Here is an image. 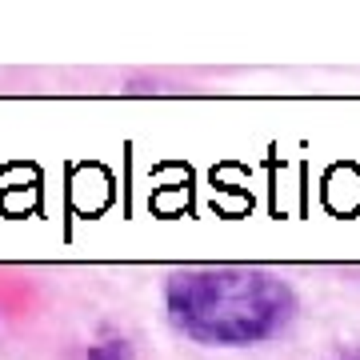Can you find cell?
I'll return each mask as SVG.
<instances>
[{"label":"cell","instance_id":"obj_2","mask_svg":"<svg viewBox=\"0 0 360 360\" xmlns=\"http://www.w3.org/2000/svg\"><path fill=\"white\" fill-rule=\"evenodd\" d=\"M132 356L136 352H132V345L124 336H104V340L84 348V360H132Z\"/></svg>","mask_w":360,"mask_h":360},{"label":"cell","instance_id":"obj_3","mask_svg":"<svg viewBox=\"0 0 360 360\" xmlns=\"http://www.w3.org/2000/svg\"><path fill=\"white\" fill-rule=\"evenodd\" d=\"M328 360H360V345H352V348H345V352H333Z\"/></svg>","mask_w":360,"mask_h":360},{"label":"cell","instance_id":"obj_1","mask_svg":"<svg viewBox=\"0 0 360 360\" xmlns=\"http://www.w3.org/2000/svg\"><path fill=\"white\" fill-rule=\"evenodd\" d=\"M165 312L180 336L208 348H248L281 336L296 321L292 284L269 269L205 264L165 281Z\"/></svg>","mask_w":360,"mask_h":360}]
</instances>
